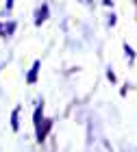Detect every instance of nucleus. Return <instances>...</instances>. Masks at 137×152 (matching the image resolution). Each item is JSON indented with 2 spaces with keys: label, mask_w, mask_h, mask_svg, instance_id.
<instances>
[{
  "label": "nucleus",
  "mask_w": 137,
  "mask_h": 152,
  "mask_svg": "<svg viewBox=\"0 0 137 152\" xmlns=\"http://www.w3.org/2000/svg\"><path fill=\"white\" fill-rule=\"evenodd\" d=\"M33 124H35L37 141H44L46 137H48V133H50V128H52V120L44 117V102H42V100H39L35 113H33Z\"/></svg>",
  "instance_id": "nucleus-1"
},
{
  "label": "nucleus",
  "mask_w": 137,
  "mask_h": 152,
  "mask_svg": "<svg viewBox=\"0 0 137 152\" xmlns=\"http://www.w3.org/2000/svg\"><path fill=\"white\" fill-rule=\"evenodd\" d=\"M39 67H42L39 61H35V63L31 65L29 74H26V83H29V85H35V83H37V78H39Z\"/></svg>",
  "instance_id": "nucleus-2"
},
{
  "label": "nucleus",
  "mask_w": 137,
  "mask_h": 152,
  "mask_svg": "<svg viewBox=\"0 0 137 152\" xmlns=\"http://www.w3.org/2000/svg\"><path fill=\"white\" fill-rule=\"evenodd\" d=\"M48 13H50V7H48V4H42V7H39V11L35 13V24H37V26H42L46 20H48Z\"/></svg>",
  "instance_id": "nucleus-3"
},
{
  "label": "nucleus",
  "mask_w": 137,
  "mask_h": 152,
  "mask_svg": "<svg viewBox=\"0 0 137 152\" xmlns=\"http://www.w3.org/2000/svg\"><path fill=\"white\" fill-rule=\"evenodd\" d=\"M18 117H20V107H15V109H13V113H11V130H13V133H18V130H20Z\"/></svg>",
  "instance_id": "nucleus-4"
},
{
  "label": "nucleus",
  "mask_w": 137,
  "mask_h": 152,
  "mask_svg": "<svg viewBox=\"0 0 137 152\" xmlns=\"http://www.w3.org/2000/svg\"><path fill=\"white\" fill-rule=\"evenodd\" d=\"M124 50H126V54H128V63H133V59H135V52H133V48L128 46V44H124Z\"/></svg>",
  "instance_id": "nucleus-5"
},
{
  "label": "nucleus",
  "mask_w": 137,
  "mask_h": 152,
  "mask_svg": "<svg viewBox=\"0 0 137 152\" xmlns=\"http://www.w3.org/2000/svg\"><path fill=\"white\" fill-rule=\"evenodd\" d=\"M107 76H109V78H111V80H113V83H115V74H113V72H111V70H107Z\"/></svg>",
  "instance_id": "nucleus-6"
},
{
  "label": "nucleus",
  "mask_w": 137,
  "mask_h": 152,
  "mask_svg": "<svg viewBox=\"0 0 137 152\" xmlns=\"http://www.w3.org/2000/svg\"><path fill=\"white\" fill-rule=\"evenodd\" d=\"M13 2H15V0H7V9H11V7H13Z\"/></svg>",
  "instance_id": "nucleus-7"
},
{
  "label": "nucleus",
  "mask_w": 137,
  "mask_h": 152,
  "mask_svg": "<svg viewBox=\"0 0 137 152\" xmlns=\"http://www.w3.org/2000/svg\"><path fill=\"white\" fill-rule=\"evenodd\" d=\"M102 2H105V4H109V7H111V4H113V0H102Z\"/></svg>",
  "instance_id": "nucleus-8"
},
{
  "label": "nucleus",
  "mask_w": 137,
  "mask_h": 152,
  "mask_svg": "<svg viewBox=\"0 0 137 152\" xmlns=\"http://www.w3.org/2000/svg\"><path fill=\"white\" fill-rule=\"evenodd\" d=\"M0 31H2V24H0Z\"/></svg>",
  "instance_id": "nucleus-9"
}]
</instances>
